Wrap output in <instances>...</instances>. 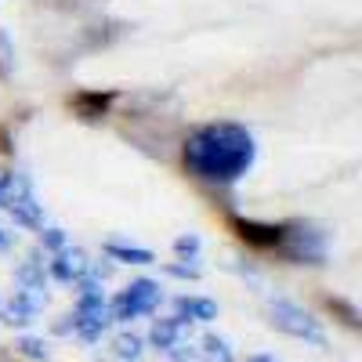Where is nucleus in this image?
I'll return each instance as SVG.
<instances>
[{"label": "nucleus", "mask_w": 362, "mask_h": 362, "mask_svg": "<svg viewBox=\"0 0 362 362\" xmlns=\"http://www.w3.org/2000/svg\"><path fill=\"white\" fill-rule=\"evenodd\" d=\"M15 283H18V290H44V283H47V272H44L40 254H33L29 261H22V264L15 268Z\"/></svg>", "instance_id": "nucleus-10"}, {"label": "nucleus", "mask_w": 362, "mask_h": 362, "mask_svg": "<svg viewBox=\"0 0 362 362\" xmlns=\"http://www.w3.org/2000/svg\"><path fill=\"white\" fill-rule=\"evenodd\" d=\"M257 156L254 134L239 124H206L185 141V167L210 185H232L239 181Z\"/></svg>", "instance_id": "nucleus-1"}, {"label": "nucleus", "mask_w": 362, "mask_h": 362, "mask_svg": "<svg viewBox=\"0 0 362 362\" xmlns=\"http://www.w3.org/2000/svg\"><path fill=\"white\" fill-rule=\"evenodd\" d=\"M160 305H163L160 283H153V279H134L127 290H119V293L109 300V312H112V322H134V319H141V315H153Z\"/></svg>", "instance_id": "nucleus-3"}, {"label": "nucleus", "mask_w": 362, "mask_h": 362, "mask_svg": "<svg viewBox=\"0 0 362 362\" xmlns=\"http://www.w3.org/2000/svg\"><path fill=\"white\" fill-rule=\"evenodd\" d=\"M167 355H170V362H206L203 351H199V344H189V341H181V344L170 348Z\"/></svg>", "instance_id": "nucleus-17"}, {"label": "nucleus", "mask_w": 362, "mask_h": 362, "mask_svg": "<svg viewBox=\"0 0 362 362\" xmlns=\"http://www.w3.org/2000/svg\"><path fill=\"white\" fill-rule=\"evenodd\" d=\"M4 210H8V214H11L22 228H40V225H44V210H40L33 189H29V181L18 177V174H15V192L8 196Z\"/></svg>", "instance_id": "nucleus-5"}, {"label": "nucleus", "mask_w": 362, "mask_h": 362, "mask_svg": "<svg viewBox=\"0 0 362 362\" xmlns=\"http://www.w3.org/2000/svg\"><path fill=\"white\" fill-rule=\"evenodd\" d=\"M90 268V257L80 250V247H62L51 261H47V272L58 279V283H80Z\"/></svg>", "instance_id": "nucleus-7"}, {"label": "nucleus", "mask_w": 362, "mask_h": 362, "mask_svg": "<svg viewBox=\"0 0 362 362\" xmlns=\"http://www.w3.org/2000/svg\"><path fill=\"white\" fill-rule=\"evenodd\" d=\"M185 337H189V322H185V319H177V315L156 319V322H153V334H148L153 348H160V351H170V348H177L181 341H185Z\"/></svg>", "instance_id": "nucleus-8"}, {"label": "nucleus", "mask_w": 362, "mask_h": 362, "mask_svg": "<svg viewBox=\"0 0 362 362\" xmlns=\"http://www.w3.org/2000/svg\"><path fill=\"white\" fill-rule=\"evenodd\" d=\"M163 272H167V276H177V279H199L203 276V268L199 264H189V261L185 264H167Z\"/></svg>", "instance_id": "nucleus-19"}, {"label": "nucleus", "mask_w": 362, "mask_h": 362, "mask_svg": "<svg viewBox=\"0 0 362 362\" xmlns=\"http://www.w3.org/2000/svg\"><path fill=\"white\" fill-rule=\"evenodd\" d=\"M44 305H47L44 290H15V297L8 300V305H0V319H4L8 326H29V322H37Z\"/></svg>", "instance_id": "nucleus-6"}, {"label": "nucleus", "mask_w": 362, "mask_h": 362, "mask_svg": "<svg viewBox=\"0 0 362 362\" xmlns=\"http://www.w3.org/2000/svg\"><path fill=\"white\" fill-rule=\"evenodd\" d=\"M199 351H203V358H206V362H235L232 344H228L225 337H218V334H206V337H203V344H199Z\"/></svg>", "instance_id": "nucleus-14"}, {"label": "nucleus", "mask_w": 362, "mask_h": 362, "mask_svg": "<svg viewBox=\"0 0 362 362\" xmlns=\"http://www.w3.org/2000/svg\"><path fill=\"white\" fill-rule=\"evenodd\" d=\"M235 228H239V235H243V239H250V243H257V247H279V239H283V228H276V225H254V221H239Z\"/></svg>", "instance_id": "nucleus-12"}, {"label": "nucleus", "mask_w": 362, "mask_h": 362, "mask_svg": "<svg viewBox=\"0 0 362 362\" xmlns=\"http://www.w3.org/2000/svg\"><path fill=\"white\" fill-rule=\"evenodd\" d=\"M15 348H18L22 358H33V362H47V358H51V348H47L44 337H18Z\"/></svg>", "instance_id": "nucleus-15"}, {"label": "nucleus", "mask_w": 362, "mask_h": 362, "mask_svg": "<svg viewBox=\"0 0 362 362\" xmlns=\"http://www.w3.org/2000/svg\"><path fill=\"white\" fill-rule=\"evenodd\" d=\"M112 355H116L119 362H138V358L145 355V341H141L138 334H119V337L112 341Z\"/></svg>", "instance_id": "nucleus-13"}, {"label": "nucleus", "mask_w": 362, "mask_h": 362, "mask_svg": "<svg viewBox=\"0 0 362 362\" xmlns=\"http://www.w3.org/2000/svg\"><path fill=\"white\" fill-rule=\"evenodd\" d=\"M268 322L276 326L279 334L297 337V341H305V344H315V348L326 344V334H322L319 319L312 312H305L300 305H293V300H283V297L272 300V305H268Z\"/></svg>", "instance_id": "nucleus-2"}, {"label": "nucleus", "mask_w": 362, "mask_h": 362, "mask_svg": "<svg viewBox=\"0 0 362 362\" xmlns=\"http://www.w3.org/2000/svg\"><path fill=\"white\" fill-rule=\"evenodd\" d=\"M8 247H11V235H8L4 228H0V250H8Z\"/></svg>", "instance_id": "nucleus-21"}, {"label": "nucleus", "mask_w": 362, "mask_h": 362, "mask_svg": "<svg viewBox=\"0 0 362 362\" xmlns=\"http://www.w3.org/2000/svg\"><path fill=\"white\" fill-rule=\"evenodd\" d=\"M40 247L51 250V254H58L62 247H69V243H66V232H62V228H54V225H47V228L40 225Z\"/></svg>", "instance_id": "nucleus-16"}, {"label": "nucleus", "mask_w": 362, "mask_h": 362, "mask_svg": "<svg viewBox=\"0 0 362 362\" xmlns=\"http://www.w3.org/2000/svg\"><path fill=\"white\" fill-rule=\"evenodd\" d=\"M11 192H15V174H0V206L8 203Z\"/></svg>", "instance_id": "nucleus-20"}, {"label": "nucleus", "mask_w": 362, "mask_h": 362, "mask_svg": "<svg viewBox=\"0 0 362 362\" xmlns=\"http://www.w3.org/2000/svg\"><path fill=\"white\" fill-rule=\"evenodd\" d=\"M279 247H283V254L293 264H322L326 261V239L312 225H290V228H283Z\"/></svg>", "instance_id": "nucleus-4"}, {"label": "nucleus", "mask_w": 362, "mask_h": 362, "mask_svg": "<svg viewBox=\"0 0 362 362\" xmlns=\"http://www.w3.org/2000/svg\"><path fill=\"white\" fill-rule=\"evenodd\" d=\"M109 261H124V264H156V254L145 247H127V243H105Z\"/></svg>", "instance_id": "nucleus-11"}, {"label": "nucleus", "mask_w": 362, "mask_h": 362, "mask_svg": "<svg viewBox=\"0 0 362 362\" xmlns=\"http://www.w3.org/2000/svg\"><path fill=\"white\" fill-rule=\"evenodd\" d=\"M174 250L185 257V261H196V254L203 250V243H199V235H177L174 239Z\"/></svg>", "instance_id": "nucleus-18"}, {"label": "nucleus", "mask_w": 362, "mask_h": 362, "mask_svg": "<svg viewBox=\"0 0 362 362\" xmlns=\"http://www.w3.org/2000/svg\"><path fill=\"white\" fill-rule=\"evenodd\" d=\"M247 362H276V358H272V355H250Z\"/></svg>", "instance_id": "nucleus-22"}, {"label": "nucleus", "mask_w": 362, "mask_h": 362, "mask_svg": "<svg viewBox=\"0 0 362 362\" xmlns=\"http://www.w3.org/2000/svg\"><path fill=\"white\" fill-rule=\"evenodd\" d=\"M174 315L185 322H214L218 319V305L210 297H177L174 300Z\"/></svg>", "instance_id": "nucleus-9"}]
</instances>
